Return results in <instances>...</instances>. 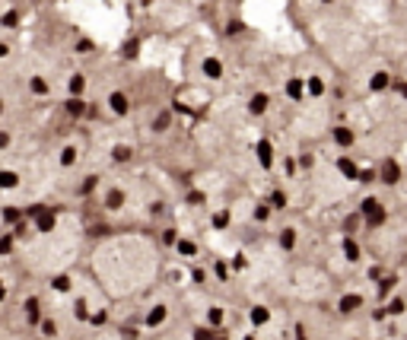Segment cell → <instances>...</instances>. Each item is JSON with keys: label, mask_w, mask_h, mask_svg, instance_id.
<instances>
[{"label": "cell", "mask_w": 407, "mask_h": 340, "mask_svg": "<svg viewBox=\"0 0 407 340\" xmlns=\"http://www.w3.org/2000/svg\"><path fill=\"white\" fill-rule=\"evenodd\" d=\"M357 213L363 216V220H366V226H369V229H379V226L385 223V207L379 204L376 197H366V200L360 204V210H357Z\"/></svg>", "instance_id": "6da1fadb"}, {"label": "cell", "mask_w": 407, "mask_h": 340, "mask_svg": "<svg viewBox=\"0 0 407 340\" xmlns=\"http://www.w3.org/2000/svg\"><path fill=\"white\" fill-rule=\"evenodd\" d=\"M376 178L382 181V185H398V181H401V165H398L395 159H385L382 165H379Z\"/></svg>", "instance_id": "7a4b0ae2"}, {"label": "cell", "mask_w": 407, "mask_h": 340, "mask_svg": "<svg viewBox=\"0 0 407 340\" xmlns=\"http://www.w3.org/2000/svg\"><path fill=\"white\" fill-rule=\"evenodd\" d=\"M331 140H334L337 146H344V150H350V146L357 143V130H350L347 124H337V127L331 130Z\"/></svg>", "instance_id": "3957f363"}, {"label": "cell", "mask_w": 407, "mask_h": 340, "mask_svg": "<svg viewBox=\"0 0 407 340\" xmlns=\"http://www.w3.org/2000/svg\"><path fill=\"white\" fill-rule=\"evenodd\" d=\"M22 309H25V321H29L32 328H38V321H41V299L38 296H29V299L22 302Z\"/></svg>", "instance_id": "277c9868"}, {"label": "cell", "mask_w": 407, "mask_h": 340, "mask_svg": "<svg viewBox=\"0 0 407 340\" xmlns=\"http://www.w3.org/2000/svg\"><path fill=\"white\" fill-rule=\"evenodd\" d=\"M337 172H341L347 181H360V165H357V159H350V156H341V159H337Z\"/></svg>", "instance_id": "5b68a950"}, {"label": "cell", "mask_w": 407, "mask_h": 340, "mask_svg": "<svg viewBox=\"0 0 407 340\" xmlns=\"http://www.w3.org/2000/svg\"><path fill=\"white\" fill-rule=\"evenodd\" d=\"M32 223H35V229H38V232H51V229H54V226H57L54 207H45V210H41V213H38V216H35V220H32Z\"/></svg>", "instance_id": "8992f818"}, {"label": "cell", "mask_w": 407, "mask_h": 340, "mask_svg": "<svg viewBox=\"0 0 407 340\" xmlns=\"http://www.w3.org/2000/svg\"><path fill=\"white\" fill-rule=\"evenodd\" d=\"M255 156H258V162H261V169H271V165H274V146H271V140H258L255 143Z\"/></svg>", "instance_id": "52a82bcc"}, {"label": "cell", "mask_w": 407, "mask_h": 340, "mask_svg": "<svg viewBox=\"0 0 407 340\" xmlns=\"http://www.w3.org/2000/svg\"><path fill=\"white\" fill-rule=\"evenodd\" d=\"M267 108H271V95H267V92H255L252 99H248V111H252L255 118H261Z\"/></svg>", "instance_id": "ba28073f"}, {"label": "cell", "mask_w": 407, "mask_h": 340, "mask_svg": "<svg viewBox=\"0 0 407 340\" xmlns=\"http://www.w3.org/2000/svg\"><path fill=\"white\" fill-rule=\"evenodd\" d=\"M283 89H287V95H290L293 102H302V99H306V80H302V76H290Z\"/></svg>", "instance_id": "9c48e42d"}, {"label": "cell", "mask_w": 407, "mask_h": 340, "mask_svg": "<svg viewBox=\"0 0 407 340\" xmlns=\"http://www.w3.org/2000/svg\"><path fill=\"white\" fill-rule=\"evenodd\" d=\"M108 108L115 111L118 118H124L127 111H131V102H127V95H124V92H111V95H108Z\"/></svg>", "instance_id": "30bf717a"}, {"label": "cell", "mask_w": 407, "mask_h": 340, "mask_svg": "<svg viewBox=\"0 0 407 340\" xmlns=\"http://www.w3.org/2000/svg\"><path fill=\"white\" fill-rule=\"evenodd\" d=\"M337 309H341V315H353L357 309H363V296L360 293H347L341 302H337Z\"/></svg>", "instance_id": "8fae6325"}, {"label": "cell", "mask_w": 407, "mask_h": 340, "mask_svg": "<svg viewBox=\"0 0 407 340\" xmlns=\"http://www.w3.org/2000/svg\"><path fill=\"white\" fill-rule=\"evenodd\" d=\"M392 80H395V76L388 73V70H376V73L369 76V89L372 92H385L388 86H392Z\"/></svg>", "instance_id": "7c38bea8"}, {"label": "cell", "mask_w": 407, "mask_h": 340, "mask_svg": "<svg viewBox=\"0 0 407 340\" xmlns=\"http://www.w3.org/2000/svg\"><path fill=\"white\" fill-rule=\"evenodd\" d=\"M64 111H67L70 118H83V115H86L89 108H86V102L80 99V95H70V99L64 102Z\"/></svg>", "instance_id": "4fadbf2b"}, {"label": "cell", "mask_w": 407, "mask_h": 340, "mask_svg": "<svg viewBox=\"0 0 407 340\" xmlns=\"http://www.w3.org/2000/svg\"><path fill=\"white\" fill-rule=\"evenodd\" d=\"M201 70H204V76H207V80H220V76H223V64H220L216 57H204Z\"/></svg>", "instance_id": "5bb4252c"}, {"label": "cell", "mask_w": 407, "mask_h": 340, "mask_svg": "<svg viewBox=\"0 0 407 340\" xmlns=\"http://www.w3.org/2000/svg\"><path fill=\"white\" fill-rule=\"evenodd\" d=\"M166 315H169L166 305H153V309L146 312V328H159L162 321H166Z\"/></svg>", "instance_id": "9a60e30c"}, {"label": "cell", "mask_w": 407, "mask_h": 340, "mask_svg": "<svg viewBox=\"0 0 407 340\" xmlns=\"http://www.w3.org/2000/svg\"><path fill=\"white\" fill-rule=\"evenodd\" d=\"M344 258L353 261V264H357V261L363 258V248L357 245V239H353V235H347V239H344Z\"/></svg>", "instance_id": "2e32d148"}, {"label": "cell", "mask_w": 407, "mask_h": 340, "mask_svg": "<svg viewBox=\"0 0 407 340\" xmlns=\"http://www.w3.org/2000/svg\"><path fill=\"white\" fill-rule=\"evenodd\" d=\"M124 207V191L121 188H111L105 194V210H121Z\"/></svg>", "instance_id": "e0dca14e"}, {"label": "cell", "mask_w": 407, "mask_h": 340, "mask_svg": "<svg viewBox=\"0 0 407 340\" xmlns=\"http://www.w3.org/2000/svg\"><path fill=\"white\" fill-rule=\"evenodd\" d=\"M325 89H328V86H325L322 76H309V80H306V95H312V99L325 95Z\"/></svg>", "instance_id": "ac0fdd59"}, {"label": "cell", "mask_w": 407, "mask_h": 340, "mask_svg": "<svg viewBox=\"0 0 407 340\" xmlns=\"http://www.w3.org/2000/svg\"><path fill=\"white\" fill-rule=\"evenodd\" d=\"M248 321H252L255 328H261V325H267V321H271V312H267L264 305H255V309L248 312Z\"/></svg>", "instance_id": "d6986e66"}, {"label": "cell", "mask_w": 407, "mask_h": 340, "mask_svg": "<svg viewBox=\"0 0 407 340\" xmlns=\"http://www.w3.org/2000/svg\"><path fill=\"white\" fill-rule=\"evenodd\" d=\"M70 286H73V280H70L67 274L51 277V290H54V293H70Z\"/></svg>", "instance_id": "ffe728a7"}, {"label": "cell", "mask_w": 407, "mask_h": 340, "mask_svg": "<svg viewBox=\"0 0 407 340\" xmlns=\"http://www.w3.org/2000/svg\"><path fill=\"white\" fill-rule=\"evenodd\" d=\"M111 159L124 165V162H131V159H134V150H131V146H124V143H118L115 150H111Z\"/></svg>", "instance_id": "44dd1931"}, {"label": "cell", "mask_w": 407, "mask_h": 340, "mask_svg": "<svg viewBox=\"0 0 407 340\" xmlns=\"http://www.w3.org/2000/svg\"><path fill=\"white\" fill-rule=\"evenodd\" d=\"M121 54H124L127 60H137L140 57V38H127L124 48H121Z\"/></svg>", "instance_id": "7402d4cb"}, {"label": "cell", "mask_w": 407, "mask_h": 340, "mask_svg": "<svg viewBox=\"0 0 407 340\" xmlns=\"http://www.w3.org/2000/svg\"><path fill=\"white\" fill-rule=\"evenodd\" d=\"M16 185H19V175H16V172H10V169L0 172V188H3V191H13Z\"/></svg>", "instance_id": "603a6c76"}, {"label": "cell", "mask_w": 407, "mask_h": 340, "mask_svg": "<svg viewBox=\"0 0 407 340\" xmlns=\"http://www.w3.org/2000/svg\"><path fill=\"white\" fill-rule=\"evenodd\" d=\"M175 251H178V255H185V258H194L197 255V245H194V242H188V239H178L175 242Z\"/></svg>", "instance_id": "cb8c5ba5"}, {"label": "cell", "mask_w": 407, "mask_h": 340, "mask_svg": "<svg viewBox=\"0 0 407 340\" xmlns=\"http://www.w3.org/2000/svg\"><path fill=\"white\" fill-rule=\"evenodd\" d=\"M194 340H226V334H216L213 328H197L194 331Z\"/></svg>", "instance_id": "d4e9b609"}, {"label": "cell", "mask_w": 407, "mask_h": 340, "mask_svg": "<svg viewBox=\"0 0 407 340\" xmlns=\"http://www.w3.org/2000/svg\"><path fill=\"white\" fill-rule=\"evenodd\" d=\"M38 331H41V337H57V325H54V321H51V318H41L38 321Z\"/></svg>", "instance_id": "484cf974"}, {"label": "cell", "mask_w": 407, "mask_h": 340, "mask_svg": "<svg viewBox=\"0 0 407 340\" xmlns=\"http://www.w3.org/2000/svg\"><path fill=\"white\" fill-rule=\"evenodd\" d=\"M73 162H76V146H64V150H60V165L70 169Z\"/></svg>", "instance_id": "4316f807"}, {"label": "cell", "mask_w": 407, "mask_h": 340, "mask_svg": "<svg viewBox=\"0 0 407 340\" xmlns=\"http://www.w3.org/2000/svg\"><path fill=\"white\" fill-rule=\"evenodd\" d=\"M83 89H86V76L83 73H73L70 76V95H83Z\"/></svg>", "instance_id": "83f0119b"}, {"label": "cell", "mask_w": 407, "mask_h": 340, "mask_svg": "<svg viewBox=\"0 0 407 340\" xmlns=\"http://www.w3.org/2000/svg\"><path fill=\"white\" fill-rule=\"evenodd\" d=\"M293 245H296V229H283V232H280V248L290 251Z\"/></svg>", "instance_id": "f1b7e54d"}, {"label": "cell", "mask_w": 407, "mask_h": 340, "mask_svg": "<svg viewBox=\"0 0 407 340\" xmlns=\"http://www.w3.org/2000/svg\"><path fill=\"white\" fill-rule=\"evenodd\" d=\"M13 245H16V235H13V232H3V235H0V255H10Z\"/></svg>", "instance_id": "f546056e"}, {"label": "cell", "mask_w": 407, "mask_h": 340, "mask_svg": "<svg viewBox=\"0 0 407 340\" xmlns=\"http://www.w3.org/2000/svg\"><path fill=\"white\" fill-rule=\"evenodd\" d=\"M395 277H385L382 283H379V299H388V296H392V290H395Z\"/></svg>", "instance_id": "4dcf8cb0"}, {"label": "cell", "mask_w": 407, "mask_h": 340, "mask_svg": "<svg viewBox=\"0 0 407 340\" xmlns=\"http://www.w3.org/2000/svg\"><path fill=\"white\" fill-rule=\"evenodd\" d=\"M73 315L80 318V321H89V305H86V299H76L73 302Z\"/></svg>", "instance_id": "1f68e13d"}, {"label": "cell", "mask_w": 407, "mask_h": 340, "mask_svg": "<svg viewBox=\"0 0 407 340\" xmlns=\"http://www.w3.org/2000/svg\"><path fill=\"white\" fill-rule=\"evenodd\" d=\"M19 220H22V210H16V207H3V223L16 226Z\"/></svg>", "instance_id": "d6a6232c"}, {"label": "cell", "mask_w": 407, "mask_h": 340, "mask_svg": "<svg viewBox=\"0 0 407 340\" xmlns=\"http://www.w3.org/2000/svg\"><path fill=\"white\" fill-rule=\"evenodd\" d=\"M0 25H6V29H16V25H19V13H16V10L3 13V16H0Z\"/></svg>", "instance_id": "836d02e7"}, {"label": "cell", "mask_w": 407, "mask_h": 340, "mask_svg": "<svg viewBox=\"0 0 407 340\" xmlns=\"http://www.w3.org/2000/svg\"><path fill=\"white\" fill-rule=\"evenodd\" d=\"M229 220H232V216H229V210L213 213V229H226V226H229Z\"/></svg>", "instance_id": "e575fe53"}, {"label": "cell", "mask_w": 407, "mask_h": 340, "mask_svg": "<svg viewBox=\"0 0 407 340\" xmlns=\"http://www.w3.org/2000/svg\"><path fill=\"white\" fill-rule=\"evenodd\" d=\"M169 124H172V115H169V111H159L156 121H153V130H166Z\"/></svg>", "instance_id": "d590c367"}, {"label": "cell", "mask_w": 407, "mask_h": 340, "mask_svg": "<svg viewBox=\"0 0 407 340\" xmlns=\"http://www.w3.org/2000/svg\"><path fill=\"white\" fill-rule=\"evenodd\" d=\"M29 89L35 92V95H45V92H48V83L41 80V76H32V80H29Z\"/></svg>", "instance_id": "8d00e7d4"}, {"label": "cell", "mask_w": 407, "mask_h": 340, "mask_svg": "<svg viewBox=\"0 0 407 340\" xmlns=\"http://www.w3.org/2000/svg\"><path fill=\"white\" fill-rule=\"evenodd\" d=\"M360 223H363V216H360V213H353V216H347V223H344V232H347V235H353V232L360 229Z\"/></svg>", "instance_id": "74e56055"}, {"label": "cell", "mask_w": 407, "mask_h": 340, "mask_svg": "<svg viewBox=\"0 0 407 340\" xmlns=\"http://www.w3.org/2000/svg\"><path fill=\"white\" fill-rule=\"evenodd\" d=\"M385 312H388V315H401V312H407V302H404V299H392Z\"/></svg>", "instance_id": "f35d334b"}, {"label": "cell", "mask_w": 407, "mask_h": 340, "mask_svg": "<svg viewBox=\"0 0 407 340\" xmlns=\"http://www.w3.org/2000/svg\"><path fill=\"white\" fill-rule=\"evenodd\" d=\"M242 32H245V22L242 19H229L226 22V35H242Z\"/></svg>", "instance_id": "ab89813d"}, {"label": "cell", "mask_w": 407, "mask_h": 340, "mask_svg": "<svg viewBox=\"0 0 407 340\" xmlns=\"http://www.w3.org/2000/svg\"><path fill=\"white\" fill-rule=\"evenodd\" d=\"M271 207L274 210H283V207H287V194H283V191H274L271 194Z\"/></svg>", "instance_id": "60d3db41"}, {"label": "cell", "mask_w": 407, "mask_h": 340, "mask_svg": "<svg viewBox=\"0 0 407 340\" xmlns=\"http://www.w3.org/2000/svg\"><path fill=\"white\" fill-rule=\"evenodd\" d=\"M267 216H271V204H258V207H255V220H258V223H264Z\"/></svg>", "instance_id": "b9f144b4"}, {"label": "cell", "mask_w": 407, "mask_h": 340, "mask_svg": "<svg viewBox=\"0 0 407 340\" xmlns=\"http://www.w3.org/2000/svg\"><path fill=\"white\" fill-rule=\"evenodd\" d=\"M312 165H315V153H299V169H312Z\"/></svg>", "instance_id": "7bdbcfd3"}, {"label": "cell", "mask_w": 407, "mask_h": 340, "mask_svg": "<svg viewBox=\"0 0 407 340\" xmlns=\"http://www.w3.org/2000/svg\"><path fill=\"white\" fill-rule=\"evenodd\" d=\"M99 185V175H89V178H83V185H80V194H89L92 188Z\"/></svg>", "instance_id": "ee69618b"}, {"label": "cell", "mask_w": 407, "mask_h": 340, "mask_svg": "<svg viewBox=\"0 0 407 340\" xmlns=\"http://www.w3.org/2000/svg\"><path fill=\"white\" fill-rule=\"evenodd\" d=\"M207 321H210V325H220V321H223V309H220V305H213V309L207 312Z\"/></svg>", "instance_id": "f6af8a7d"}, {"label": "cell", "mask_w": 407, "mask_h": 340, "mask_svg": "<svg viewBox=\"0 0 407 340\" xmlns=\"http://www.w3.org/2000/svg\"><path fill=\"white\" fill-rule=\"evenodd\" d=\"M162 242H166V245H175V242H178V232H175V229H162Z\"/></svg>", "instance_id": "bcb514c9"}, {"label": "cell", "mask_w": 407, "mask_h": 340, "mask_svg": "<svg viewBox=\"0 0 407 340\" xmlns=\"http://www.w3.org/2000/svg\"><path fill=\"white\" fill-rule=\"evenodd\" d=\"M216 277H220V280H226V277H229V267H226V261H216Z\"/></svg>", "instance_id": "7dc6e473"}, {"label": "cell", "mask_w": 407, "mask_h": 340, "mask_svg": "<svg viewBox=\"0 0 407 340\" xmlns=\"http://www.w3.org/2000/svg\"><path fill=\"white\" fill-rule=\"evenodd\" d=\"M121 340H137V328H121Z\"/></svg>", "instance_id": "c3c4849f"}, {"label": "cell", "mask_w": 407, "mask_h": 340, "mask_svg": "<svg viewBox=\"0 0 407 340\" xmlns=\"http://www.w3.org/2000/svg\"><path fill=\"white\" fill-rule=\"evenodd\" d=\"M89 321H92V325H105V321H108V315H105V312H92V315H89Z\"/></svg>", "instance_id": "681fc988"}, {"label": "cell", "mask_w": 407, "mask_h": 340, "mask_svg": "<svg viewBox=\"0 0 407 340\" xmlns=\"http://www.w3.org/2000/svg\"><path fill=\"white\" fill-rule=\"evenodd\" d=\"M369 181H376V172H360V185H369Z\"/></svg>", "instance_id": "f907efd6"}, {"label": "cell", "mask_w": 407, "mask_h": 340, "mask_svg": "<svg viewBox=\"0 0 407 340\" xmlns=\"http://www.w3.org/2000/svg\"><path fill=\"white\" fill-rule=\"evenodd\" d=\"M76 51H92V41L89 38H80V41H76Z\"/></svg>", "instance_id": "816d5d0a"}, {"label": "cell", "mask_w": 407, "mask_h": 340, "mask_svg": "<svg viewBox=\"0 0 407 340\" xmlns=\"http://www.w3.org/2000/svg\"><path fill=\"white\" fill-rule=\"evenodd\" d=\"M6 146H10V134H6V130H0V150H6Z\"/></svg>", "instance_id": "f5cc1de1"}, {"label": "cell", "mask_w": 407, "mask_h": 340, "mask_svg": "<svg viewBox=\"0 0 407 340\" xmlns=\"http://www.w3.org/2000/svg\"><path fill=\"white\" fill-rule=\"evenodd\" d=\"M395 86H398V92H401V99H404V102H407V83H404V80H398V83H395Z\"/></svg>", "instance_id": "db71d44e"}, {"label": "cell", "mask_w": 407, "mask_h": 340, "mask_svg": "<svg viewBox=\"0 0 407 340\" xmlns=\"http://www.w3.org/2000/svg\"><path fill=\"white\" fill-rule=\"evenodd\" d=\"M191 280H194V283H204V280H207V274H204V270H194Z\"/></svg>", "instance_id": "11a10c76"}, {"label": "cell", "mask_w": 407, "mask_h": 340, "mask_svg": "<svg viewBox=\"0 0 407 340\" xmlns=\"http://www.w3.org/2000/svg\"><path fill=\"white\" fill-rule=\"evenodd\" d=\"M296 340H306V328H302V325L296 328Z\"/></svg>", "instance_id": "9f6ffc18"}, {"label": "cell", "mask_w": 407, "mask_h": 340, "mask_svg": "<svg viewBox=\"0 0 407 340\" xmlns=\"http://www.w3.org/2000/svg\"><path fill=\"white\" fill-rule=\"evenodd\" d=\"M6 54H10V48H6L3 41H0V57H6Z\"/></svg>", "instance_id": "6f0895ef"}, {"label": "cell", "mask_w": 407, "mask_h": 340, "mask_svg": "<svg viewBox=\"0 0 407 340\" xmlns=\"http://www.w3.org/2000/svg\"><path fill=\"white\" fill-rule=\"evenodd\" d=\"M6 299V286H3V280H0V302Z\"/></svg>", "instance_id": "680465c9"}, {"label": "cell", "mask_w": 407, "mask_h": 340, "mask_svg": "<svg viewBox=\"0 0 407 340\" xmlns=\"http://www.w3.org/2000/svg\"><path fill=\"white\" fill-rule=\"evenodd\" d=\"M322 3H334V0H322Z\"/></svg>", "instance_id": "91938a15"}, {"label": "cell", "mask_w": 407, "mask_h": 340, "mask_svg": "<svg viewBox=\"0 0 407 340\" xmlns=\"http://www.w3.org/2000/svg\"><path fill=\"white\" fill-rule=\"evenodd\" d=\"M245 340H255V337H252V334H248V337H245Z\"/></svg>", "instance_id": "94428289"}, {"label": "cell", "mask_w": 407, "mask_h": 340, "mask_svg": "<svg viewBox=\"0 0 407 340\" xmlns=\"http://www.w3.org/2000/svg\"><path fill=\"white\" fill-rule=\"evenodd\" d=\"M0 111H3V102H0Z\"/></svg>", "instance_id": "6125c7cd"}]
</instances>
